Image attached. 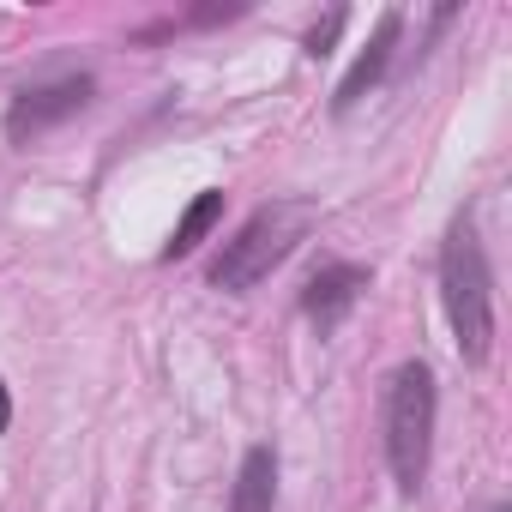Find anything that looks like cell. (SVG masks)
<instances>
[{"label":"cell","instance_id":"cell-10","mask_svg":"<svg viewBox=\"0 0 512 512\" xmlns=\"http://www.w3.org/2000/svg\"><path fill=\"white\" fill-rule=\"evenodd\" d=\"M7 422H13V392H7V380H0V434H7Z\"/></svg>","mask_w":512,"mask_h":512},{"label":"cell","instance_id":"cell-2","mask_svg":"<svg viewBox=\"0 0 512 512\" xmlns=\"http://www.w3.org/2000/svg\"><path fill=\"white\" fill-rule=\"evenodd\" d=\"M308 229H314V205H302V199H272V205H260V211H253V217L223 241L217 260H211V284L229 290V296L253 290V284L272 278L290 253L308 241Z\"/></svg>","mask_w":512,"mask_h":512},{"label":"cell","instance_id":"cell-5","mask_svg":"<svg viewBox=\"0 0 512 512\" xmlns=\"http://www.w3.org/2000/svg\"><path fill=\"white\" fill-rule=\"evenodd\" d=\"M398 37H404V13L398 7H386L380 19H374V37H368V49L356 55V67L344 73V85H338V97H332V115H350L380 79H386V67H392V55H398Z\"/></svg>","mask_w":512,"mask_h":512},{"label":"cell","instance_id":"cell-4","mask_svg":"<svg viewBox=\"0 0 512 512\" xmlns=\"http://www.w3.org/2000/svg\"><path fill=\"white\" fill-rule=\"evenodd\" d=\"M91 91H97V79H91V73H61V79H43V85L19 91V97H13V109H7V139H13V145L43 139L49 127L73 121V115L91 103Z\"/></svg>","mask_w":512,"mask_h":512},{"label":"cell","instance_id":"cell-3","mask_svg":"<svg viewBox=\"0 0 512 512\" xmlns=\"http://www.w3.org/2000/svg\"><path fill=\"white\" fill-rule=\"evenodd\" d=\"M434 368L428 362H404L386 386V464L398 494H422L428 482V458H434Z\"/></svg>","mask_w":512,"mask_h":512},{"label":"cell","instance_id":"cell-7","mask_svg":"<svg viewBox=\"0 0 512 512\" xmlns=\"http://www.w3.org/2000/svg\"><path fill=\"white\" fill-rule=\"evenodd\" d=\"M278 506V452L272 446H247L235 488H229V512H272Z\"/></svg>","mask_w":512,"mask_h":512},{"label":"cell","instance_id":"cell-9","mask_svg":"<svg viewBox=\"0 0 512 512\" xmlns=\"http://www.w3.org/2000/svg\"><path fill=\"white\" fill-rule=\"evenodd\" d=\"M344 25H350V13H344V7H338V13H326V19H320V25H314V31H308V43H302V49H308V55H314V61H326V55H332V43H338V31H344Z\"/></svg>","mask_w":512,"mask_h":512},{"label":"cell","instance_id":"cell-1","mask_svg":"<svg viewBox=\"0 0 512 512\" xmlns=\"http://www.w3.org/2000/svg\"><path fill=\"white\" fill-rule=\"evenodd\" d=\"M440 302H446L458 356L470 368H482L494 350V272H488V253H482L470 211H458L446 241H440Z\"/></svg>","mask_w":512,"mask_h":512},{"label":"cell","instance_id":"cell-6","mask_svg":"<svg viewBox=\"0 0 512 512\" xmlns=\"http://www.w3.org/2000/svg\"><path fill=\"white\" fill-rule=\"evenodd\" d=\"M362 290H368V266H356V260H326V266L308 278V290H302V314H308L320 332H332V326L362 302Z\"/></svg>","mask_w":512,"mask_h":512},{"label":"cell","instance_id":"cell-11","mask_svg":"<svg viewBox=\"0 0 512 512\" xmlns=\"http://www.w3.org/2000/svg\"><path fill=\"white\" fill-rule=\"evenodd\" d=\"M494 512H506V506H494Z\"/></svg>","mask_w":512,"mask_h":512},{"label":"cell","instance_id":"cell-8","mask_svg":"<svg viewBox=\"0 0 512 512\" xmlns=\"http://www.w3.org/2000/svg\"><path fill=\"white\" fill-rule=\"evenodd\" d=\"M223 217V193L217 187H205L187 211H181V223H175V235H169V247H163V260H187V253L211 235V223Z\"/></svg>","mask_w":512,"mask_h":512}]
</instances>
